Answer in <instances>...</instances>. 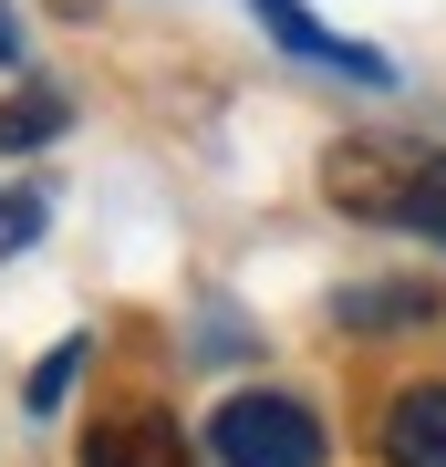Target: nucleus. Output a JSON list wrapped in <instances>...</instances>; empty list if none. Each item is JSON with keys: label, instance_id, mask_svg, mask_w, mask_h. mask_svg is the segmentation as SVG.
Listing matches in <instances>:
<instances>
[{"label": "nucleus", "instance_id": "1", "mask_svg": "<svg viewBox=\"0 0 446 467\" xmlns=\"http://www.w3.org/2000/svg\"><path fill=\"white\" fill-rule=\"evenodd\" d=\"M322 187H332V208H353V218L446 239V156L436 146H405V135H343V146L322 156Z\"/></svg>", "mask_w": 446, "mask_h": 467}, {"label": "nucleus", "instance_id": "2", "mask_svg": "<svg viewBox=\"0 0 446 467\" xmlns=\"http://www.w3.org/2000/svg\"><path fill=\"white\" fill-rule=\"evenodd\" d=\"M208 457L218 467H322V416L281 384H249L208 416Z\"/></svg>", "mask_w": 446, "mask_h": 467}, {"label": "nucleus", "instance_id": "3", "mask_svg": "<svg viewBox=\"0 0 446 467\" xmlns=\"http://www.w3.org/2000/svg\"><path fill=\"white\" fill-rule=\"evenodd\" d=\"M83 467H198L177 416H156V405H135V416H104L83 436Z\"/></svg>", "mask_w": 446, "mask_h": 467}, {"label": "nucleus", "instance_id": "4", "mask_svg": "<svg viewBox=\"0 0 446 467\" xmlns=\"http://www.w3.org/2000/svg\"><path fill=\"white\" fill-rule=\"evenodd\" d=\"M260 21H270V42H291V52H301V63H332V73H353V84H395V63H384V52L343 42V32H322L301 0H260Z\"/></svg>", "mask_w": 446, "mask_h": 467}, {"label": "nucleus", "instance_id": "5", "mask_svg": "<svg viewBox=\"0 0 446 467\" xmlns=\"http://www.w3.org/2000/svg\"><path fill=\"white\" fill-rule=\"evenodd\" d=\"M384 467H446V384H405L384 405Z\"/></svg>", "mask_w": 446, "mask_h": 467}, {"label": "nucleus", "instance_id": "6", "mask_svg": "<svg viewBox=\"0 0 446 467\" xmlns=\"http://www.w3.org/2000/svg\"><path fill=\"white\" fill-rule=\"evenodd\" d=\"M63 125H73V104L52 94V84H11V94H0V156H32V146H52Z\"/></svg>", "mask_w": 446, "mask_h": 467}, {"label": "nucleus", "instance_id": "7", "mask_svg": "<svg viewBox=\"0 0 446 467\" xmlns=\"http://www.w3.org/2000/svg\"><path fill=\"white\" fill-rule=\"evenodd\" d=\"M415 312H436L426 291H343V322H415Z\"/></svg>", "mask_w": 446, "mask_h": 467}, {"label": "nucleus", "instance_id": "8", "mask_svg": "<svg viewBox=\"0 0 446 467\" xmlns=\"http://www.w3.org/2000/svg\"><path fill=\"white\" fill-rule=\"evenodd\" d=\"M32 239H42V198H32V187H0V260L32 250Z\"/></svg>", "mask_w": 446, "mask_h": 467}, {"label": "nucleus", "instance_id": "9", "mask_svg": "<svg viewBox=\"0 0 446 467\" xmlns=\"http://www.w3.org/2000/svg\"><path fill=\"white\" fill-rule=\"evenodd\" d=\"M73 364H83V343H63V353H52V364L32 374V405H42V416H52V405H63V384H73Z\"/></svg>", "mask_w": 446, "mask_h": 467}, {"label": "nucleus", "instance_id": "10", "mask_svg": "<svg viewBox=\"0 0 446 467\" xmlns=\"http://www.w3.org/2000/svg\"><path fill=\"white\" fill-rule=\"evenodd\" d=\"M11 52H21V32H11V11H0V63H11Z\"/></svg>", "mask_w": 446, "mask_h": 467}]
</instances>
